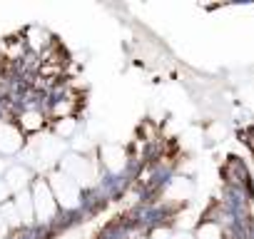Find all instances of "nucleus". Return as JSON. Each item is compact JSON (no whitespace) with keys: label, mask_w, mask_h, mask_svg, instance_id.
Masks as SVG:
<instances>
[{"label":"nucleus","mask_w":254,"mask_h":239,"mask_svg":"<svg viewBox=\"0 0 254 239\" xmlns=\"http://www.w3.org/2000/svg\"><path fill=\"white\" fill-rule=\"evenodd\" d=\"M50 189L58 204H63L65 209H75L80 207V184L75 179H70L65 172H55L50 177Z\"/></svg>","instance_id":"1"},{"label":"nucleus","mask_w":254,"mask_h":239,"mask_svg":"<svg viewBox=\"0 0 254 239\" xmlns=\"http://www.w3.org/2000/svg\"><path fill=\"white\" fill-rule=\"evenodd\" d=\"M33 209H35V219L38 222H50L55 214H58V202H55V197H53V189H50V184L48 182H43V179H38L35 184H33Z\"/></svg>","instance_id":"2"},{"label":"nucleus","mask_w":254,"mask_h":239,"mask_svg":"<svg viewBox=\"0 0 254 239\" xmlns=\"http://www.w3.org/2000/svg\"><path fill=\"white\" fill-rule=\"evenodd\" d=\"M63 172H65L70 179H75L77 184H90V182L97 177V172H95V165H92L90 160L80 157V155L65 157V160H63Z\"/></svg>","instance_id":"3"},{"label":"nucleus","mask_w":254,"mask_h":239,"mask_svg":"<svg viewBox=\"0 0 254 239\" xmlns=\"http://www.w3.org/2000/svg\"><path fill=\"white\" fill-rule=\"evenodd\" d=\"M20 150H23V135L13 125L0 122V152L3 155H15Z\"/></svg>","instance_id":"4"},{"label":"nucleus","mask_w":254,"mask_h":239,"mask_svg":"<svg viewBox=\"0 0 254 239\" xmlns=\"http://www.w3.org/2000/svg\"><path fill=\"white\" fill-rule=\"evenodd\" d=\"M65 155V142L63 140H55V137H45L38 142V157L45 162V165H53L55 160H60Z\"/></svg>","instance_id":"5"},{"label":"nucleus","mask_w":254,"mask_h":239,"mask_svg":"<svg viewBox=\"0 0 254 239\" xmlns=\"http://www.w3.org/2000/svg\"><path fill=\"white\" fill-rule=\"evenodd\" d=\"M5 187L10 189V192H15V194H20V192H25V187H28V182H30V172L23 167V165H15V167H10L8 172H5Z\"/></svg>","instance_id":"6"},{"label":"nucleus","mask_w":254,"mask_h":239,"mask_svg":"<svg viewBox=\"0 0 254 239\" xmlns=\"http://www.w3.org/2000/svg\"><path fill=\"white\" fill-rule=\"evenodd\" d=\"M102 160H105L110 172H120L125 167V150L117 147V145H105L102 147Z\"/></svg>","instance_id":"7"},{"label":"nucleus","mask_w":254,"mask_h":239,"mask_svg":"<svg viewBox=\"0 0 254 239\" xmlns=\"http://www.w3.org/2000/svg\"><path fill=\"white\" fill-rule=\"evenodd\" d=\"M15 212H18V217H20V222L23 224H28V222H33V217H35V209H33V194L30 192H20L18 197H15Z\"/></svg>","instance_id":"8"},{"label":"nucleus","mask_w":254,"mask_h":239,"mask_svg":"<svg viewBox=\"0 0 254 239\" xmlns=\"http://www.w3.org/2000/svg\"><path fill=\"white\" fill-rule=\"evenodd\" d=\"M20 125H23L25 130H30V132H33V130H40V127H43V115H40V112H33V110H30V112H23Z\"/></svg>","instance_id":"9"},{"label":"nucleus","mask_w":254,"mask_h":239,"mask_svg":"<svg viewBox=\"0 0 254 239\" xmlns=\"http://www.w3.org/2000/svg\"><path fill=\"white\" fill-rule=\"evenodd\" d=\"M0 217L5 219L8 227H20V224H23L20 217H18V212H15V204H13V202H5L3 207H0Z\"/></svg>","instance_id":"10"},{"label":"nucleus","mask_w":254,"mask_h":239,"mask_svg":"<svg viewBox=\"0 0 254 239\" xmlns=\"http://www.w3.org/2000/svg\"><path fill=\"white\" fill-rule=\"evenodd\" d=\"M55 132H58V137L72 135V132H75V120H72V117H60V122H58Z\"/></svg>","instance_id":"11"},{"label":"nucleus","mask_w":254,"mask_h":239,"mask_svg":"<svg viewBox=\"0 0 254 239\" xmlns=\"http://www.w3.org/2000/svg\"><path fill=\"white\" fill-rule=\"evenodd\" d=\"M199 239H219V227L217 224H202L199 227Z\"/></svg>","instance_id":"12"},{"label":"nucleus","mask_w":254,"mask_h":239,"mask_svg":"<svg viewBox=\"0 0 254 239\" xmlns=\"http://www.w3.org/2000/svg\"><path fill=\"white\" fill-rule=\"evenodd\" d=\"M8 197H10V189L5 187V182H0V207L8 202Z\"/></svg>","instance_id":"13"},{"label":"nucleus","mask_w":254,"mask_h":239,"mask_svg":"<svg viewBox=\"0 0 254 239\" xmlns=\"http://www.w3.org/2000/svg\"><path fill=\"white\" fill-rule=\"evenodd\" d=\"M152 239H172V234H170L167 229H157V232L152 234Z\"/></svg>","instance_id":"14"},{"label":"nucleus","mask_w":254,"mask_h":239,"mask_svg":"<svg viewBox=\"0 0 254 239\" xmlns=\"http://www.w3.org/2000/svg\"><path fill=\"white\" fill-rule=\"evenodd\" d=\"M8 232H10V227L5 224V219H3V217H0V239H5V237H8Z\"/></svg>","instance_id":"15"},{"label":"nucleus","mask_w":254,"mask_h":239,"mask_svg":"<svg viewBox=\"0 0 254 239\" xmlns=\"http://www.w3.org/2000/svg\"><path fill=\"white\" fill-rule=\"evenodd\" d=\"M172 239H192L190 234H172Z\"/></svg>","instance_id":"16"}]
</instances>
